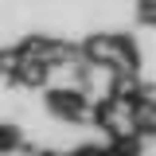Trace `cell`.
I'll use <instances>...</instances> for the list:
<instances>
[{
    "label": "cell",
    "instance_id": "obj_1",
    "mask_svg": "<svg viewBox=\"0 0 156 156\" xmlns=\"http://www.w3.org/2000/svg\"><path fill=\"white\" fill-rule=\"evenodd\" d=\"M51 109H55V113H66V117H78L82 113V98H78L74 90H66V94L58 90V94H51Z\"/></svg>",
    "mask_w": 156,
    "mask_h": 156
}]
</instances>
